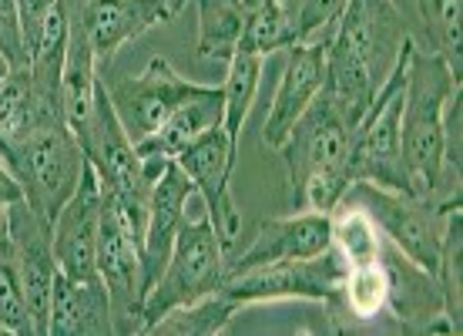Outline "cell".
Returning a JSON list of instances; mask_svg holds the SVG:
<instances>
[{"instance_id":"5bb4252c","label":"cell","mask_w":463,"mask_h":336,"mask_svg":"<svg viewBox=\"0 0 463 336\" xmlns=\"http://www.w3.org/2000/svg\"><path fill=\"white\" fill-rule=\"evenodd\" d=\"M98 229H101V182L88 162L74 196L61 206L58 219L51 222L54 259L64 276L98 279Z\"/></svg>"},{"instance_id":"603a6c76","label":"cell","mask_w":463,"mask_h":336,"mask_svg":"<svg viewBox=\"0 0 463 336\" xmlns=\"http://www.w3.org/2000/svg\"><path fill=\"white\" fill-rule=\"evenodd\" d=\"M198 7V58L229 61L239 51L249 0H195Z\"/></svg>"},{"instance_id":"f1b7e54d","label":"cell","mask_w":463,"mask_h":336,"mask_svg":"<svg viewBox=\"0 0 463 336\" xmlns=\"http://www.w3.org/2000/svg\"><path fill=\"white\" fill-rule=\"evenodd\" d=\"M0 326L11 336H37L34 316L27 310L21 269L14 259L11 239L0 245Z\"/></svg>"},{"instance_id":"484cf974","label":"cell","mask_w":463,"mask_h":336,"mask_svg":"<svg viewBox=\"0 0 463 336\" xmlns=\"http://www.w3.org/2000/svg\"><path fill=\"white\" fill-rule=\"evenodd\" d=\"M386 273L380 263L370 266H349L339 286V300L329 310L333 316H349L359 323H370L386 310Z\"/></svg>"},{"instance_id":"4dcf8cb0","label":"cell","mask_w":463,"mask_h":336,"mask_svg":"<svg viewBox=\"0 0 463 336\" xmlns=\"http://www.w3.org/2000/svg\"><path fill=\"white\" fill-rule=\"evenodd\" d=\"M0 27L7 31L14 44L24 51V41H21V14H17V0H0ZM27 61V58H24Z\"/></svg>"},{"instance_id":"d6a6232c","label":"cell","mask_w":463,"mask_h":336,"mask_svg":"<svg viewBox=\"0 0 463 336\" xmlns=\"http://www.w3.org/2000/svg\"><path fill=\"white\" fill-rule=\"evenodd\" d=\"M7 229H11V222H7V206H0V245L7 243Z\"/></svg>"},{"instance_id":"836d02e7","label":"cell","mask_w":463,"mask_h":336,"mask_svg":"<svg viewBox=\"0 0 463 336\" xmlns=\"http://www.w3.org/2000/svg\"><path fill=\"white\" fill-rule=\"evenodd\" d=\"M188 7V0H168V11H172V17L175 14H182Z\"/></svg>"},{"instance_id":"8fae6325","label":"cell","mask_w":463,"mask_h":336,"mask_svg":"<svg viewBox=\"0 0 463 336\" xmlns=\"http://www.w3.org/2000/svg\"><path fill=\"white\" fill-rule=\"evenodd\" d=\"M175 162L192 178L195 196H202L205 216L212 219L215 235L229 253L242 229V212H239V202L232 198V172L239 162V151L229 145V135L222 131V125H215L205 135H198L195 141H188L185 149L175 155Z\"/></svg>"},{"instance_id":"7a4b0ae2","label":"cell","mask_w":463,"mask_h":336,"mask_svg":"<svg viewBox=\"0 0 463 336\" xmlns=\"http://www.w3.org/2000/svg\"><path fill=\"white\" fill-rule=\"evenodd\" d=\"M460 94V71H453L443 54L410 47L403 82V111H400V151L417 196L443 198L457 196L450 186V131L447 108Z\"/></svg>"},{"instance_id":"277c9868","label":"cell","mask_w":463,"mask_h":336,"mask_svg":"<svg viewBox=\"0 0 463 336\" xmlns=\"http://www.w3.org/2000/svg\"><path fill=\"white\" fill-rule=\"evenodd\" d=\"M343 202L363 206L386 243L400 249L410 263H417L420 269L437 276L443 243H447V226L460 212V192L443 198H423L390 192V188L370 186V182H353Z\"/></svg>"},{"instance_id":"7c38bea8","label":"cell","mask_w":463,"mask_h":336,"mask_svg":"<svg viewBox=\"0 0 463 336\" xmlns=\"http://www.w3.org/2000/svg\"><path fill=\"white\" fill-rule=\"evenodd\" d=\"M336 27V24H333ZM333 27L329 31H319L309 41H296L286 58V68H282V78H279L276 98L269 105L266 125H262V145L272 151L282 149V141L289 139L292 125L299 121V115L316 101V94L323 91L326 84V51H329V37H333Z\"/></svg>"},{"instance_id":"6da1fadb","label":"cell","mask_w":463,"mask_h":336,"mask_svg":"<svg viewBox=\"0 0 463 336\" xmlns=\"http://www.w3.org/2000/svg\"><path fill=\"white\" fill-rule=\"evenodd\" d=\"M410 47L413 37L393 0H346L326 51L323 94L349 128L370 111Z\"/></svg>"},{"instance_id":"44dd1931","label":"cell","mask_w":463,"mask_h":336,"mask_svg":"<svg viewBox=\"0 0 463 336\" xmlns=\"http://www.w3.org/2000/svg\"><path fill=\"white\" fill-rule=\"evenodd\" d=\"M98 88H101L98 58H94L91 41L84 34V27L71 14L68 54H64V71H61V111H64V121H68V128L78 139L88 131Z\"/></svg>"},{"instance_id":"8992f818","label":"cell","mask_w":463,"mask_h":336,"mask_svg":"<svg viewBox=\"0 0 463 336\" xmlns=\"http://www.w3.org/2000/svg\"><path fill=\"white\" fill-rule=\"evenodd\" d=\"M225 263H229L225 259V245L215 235V226H212L209 216L182 222L162 276L155 279V286L148 290L145 330L141 333H148L151 326L165 320L172 310L192 306V302L219 293L222 283H225Z\"/></svg>"},{"instance_id":"52a82bcc","label":"cell","mask_w":463,"mask_h":336,"mask_svg":"<svg viewBox=\"0 0 463 336\" xmlns=\"http://www.w3.org/2000/svg\"><path fill=\"white\" fill-rule=\"evenodd\" d=\"M406 58H410V51L396 64L390 82L383 84V91L376 94L373 108L353 128V139H349V175H353V182H370V186L390 188V192L417 196L413 178H410L403 165V151H400Z\"/></svg>"},{"instance_id":"4316f807","label":"cell","mask_w":463,"mask_h":336,"mask_svg":"<svg viewBox=\"0 0 463 336\" xmlns=\"http://www.w3.org/2000/svg\"><path fill=\"white\" fill-rule=\"evenodd\" d=\"M239 306L225 296V293H212L205 300L192 302V306H182V310H172V313L158 320L148 333H165V336H215L222 333L225 326L235 320Z\"/></svg>"},{"instance_id":"2e32d148","label":"cell","mask_w":463,"mask_h":336,"mask_svg":"<svg viewBox=\"0 0 463 336\" xmlns=\"http://www.w3.org/2000/svg\"><path fill=\"white\" fill-rule=\"evenodd\" d=\"M329 245H333V219L326 212L299 209L286 219L262 222L249 249L225 263V276L255 266L289 263V259H313V255H323Z\"/></svg>"},{"instance_id":"7402d4cb","label":"cell","mask_w":463,"mask_h":336,"mask_svg":"<svg viewBox=\"0 0 463 336\" xmlns=\"http://www.w3.org/2000/svg\"><path fill=\"white\" fill-rule=\"evenodd\" d=\"M296 44V7L292 0H249L239 51L269 58Z\"/></svg>"},{"instance_id":"e575fe53","label":"cell","mask_w":463,"mask_h":336,"mask_svg":"<svg viewBox=\"0 0 463 336\" xmlns=\"http://www.w3.org/2000/svg\"><path fill=\"white\" fill-rule=\"evenodd\" d=\"M14 64L7 58H4V54H0V84H4V78H7V71H11Z\"/></svg>"},{"instance_id":"5b68a950","label":"cell","mask_w":463,"mask_h":336,"mask_svg":"<svg viewBox=\"0 0 463 336\" xmlns=\"http://www.w3.org/2000/svg\"><path fill=\"white\" fill-rule=\"evenodd\" d=\"M84 149L78 135L68 128L64 115L44 118L41 125L24 139V145L11 155L7 168L21 182L24 202L44 216L47 222L58 219L61 206L74 196L84 175Z\"/></svg>"},{"instance_id":"4fadbf2b","label":"cell","mask_w":463,"mask_h":336,"mask_svg":"<svg viewBox=\"0 0 463 336\" xmlns=\"http://www.w3.org/2000/svg\"><path fill=\"white\" fill-rule=\"evenodd\" d=\"M7 239L14 245V259L21 269L24 296L27 310L34 316L37 336H47V310H51V290L58 276V259H54V232L44 216H37L24 198L7 206Z\"/></svg>"},{"instance_id":"d4e9b609","label":"cell","mask_w":463,"mask_h":336,"mask_svg":"<svg viewBox=\"0 0 463 336\" xmlns=\"http://www.w3.org/2000/svg\"><path fill=\"white\" fill-rule=\"evenodd\" d=\"M329 219H333V249L346 263V269L380 263L383 232L376 229V222L370 219V212L363 206L339 202L336 209L329 212Z\"/></svg>"},{"instance_id":"ffe728a7","label":"cell","mask_w":463,"mask_h":336,"mask_svg":"<svg viewBox=\"0 0 463 336\" xmlns=\"http://www.w3.org/2000/svg\"><path fill=\"white\" fill-rule=\"evenodd\" d=\"M222 108H225V94L222 84H202L198 94H192L185 105H178L172 118L165 121L158 131H151L148 139H141L135 149L145 162H175V155L185 149L188 141L205 135L209 128L222 125Z\"/></svg>"},{"instance_id":"cb8c5ba5","label":"cell","mask_w":463,"mask_h":336,"mask_svg":"<svg viewBox=\"0 0 463 336\" xmlns=\"http://www.w3.org/2000/svg\"><path fill=\"white\" fill-rule=\"evenodd\" d=\"M225 64H229V74H225V84H222V94H225L222 131L229 135L232 149L239 151L245 118H249V111H252L255 91H259V82H262V58H259V54L235 51Z\"/></svg>"},{"instance_id":"ac0fdd59","label":"cell","mask_w":463,"mask_h":336,"mask_svg":"<svg viewBox=\"0 0 463 336\" xmlns=\"http://www.w3.org/2000/svg\"><path fill=\"white\" fill-rule=\"evenodd\" d=\"M195 196V186L178 162H168L162 175L151 186L148 202V222H145V235H141V259H145V276H148V290L155 279L162 276L165 263L172 255L175 235L188 219V198Z\"/></svg>"},{"instance_id":"30bf717a","label":"cell","mask_w":463,"mask_h":336,"mask_svg":"<svg viewBox=\"0 0 463 336\" xmlns=\"http://www.w3.org/2000/svg\"><path fill=\"white\" fill-rule=\"evenodd\" d=\"M101 82H105L118 121L125 125L128 139L135 145L141 139H148L151 131H158L172 118L175 108L185 105L202 88V84L182 78L165 58H151L145 71L135 78H111V82L101 78Z\"/></svg>"},{"instance_id":"3957f363","label":"cell","mask_w":463,"mask_h":336,"mask_svg":"<svg viewBox=\"0 0 463 336\" xmlns=\"http://www.w3.org/2000/svg\"><path fill=\"white\" fill-rule=\"evenodd\" d=\"M349 139H353L349 121L319 91L279 149L286 172H289L292 202L299 209H316L329 216L343 202L346 188L353 186Z\"/></svg>"},{"instance_id":"d6986e66","label":"cell","mask_w":463,"mask_h":336,"mask_svg":"<svg viewBox=\"0 0 463 336\" xmlns=\"http://www.w3.org/2000/svg\"><path fill=\"white\" fill-rule=\"evenodd\" d=\"M115 333L111 300L101 279H71L58 269L51 310H47V336H108Z\"/></svg>"},{"instance_id":"ba28073f","label":"cell","mask_w":463,"mask_h":336,"mask_svg":"<svg viewBox=\"0 0 463 336\" xmlns=\"http://www.w3.org/2000/svg\"><path fill=\"white\" fill-rule=\"evenodd\" d=\"M343 276H346V263L329 245L323 255H313V259H289V263H272V266H255V269H245V273H232L222 283V293L239 310L255 306V302H279V300L326 302L333 310L339 300Z\"/></svg>"},{"instance_id":"83f0119b","label":"cell","mask_w":463,"mask_h":336,"mask_svg":"<svg viewBox=\"0 0 463 336\" xmlns=\"http://www.w3.org/2000/svg\"><path fill=\"white\" fill-rule=\"evenodd\" d=\"M420 17L427 24V34L433 41L430 51H437L447 58L453 71H460L463 64V37H460V21H463V0H417Z\"/></svg>"},{"instance_id":"e0dca14e","label":"cell","mask_w":463,"mask_h":336,"mask_svg":"<svg viewBox=\"0 0 463 336\" xmlns=\"http://www.w3.org/2000/svg\"><path fill=\"white\" fill-rule=\"evenodd\" d=\"M380 266L386 273V310L410 330H447L457 333L447 320V306H443V290L437 276L410 263L400 249L383 239Z\"/></svg>"},{"instance_id":"9a60e30c","label":"cell","mask_w":463,"mask_h":336,"mask_svg":"<svg viewBox=\"0 0 463 336\" xmlns=\"http://www.w3.org/2000/svg\"><path fill=\"white\" fill-rule=\"evenodd\" d=\"M71 14L91 41L98 68H108L128 41L172 21L168 0H71Z\"/></svg>"},{"instance_id":"1f68e13d","label":"cell","mask_w":463,"mask_h":336,"mask_svg":"<svg viewBox=\"0 0 463 336\" xmlns=\"http://www.w3.org/2000/svg\"><path fill=\"white\" fill-rule=\"evenodd\" d=\"M0 54L11 61V64H24V51L14 44L11 37H7V31H4V27H0Z\"/></svg>"},{"instance_id":"f546056e","label":"cell","mask_w":463,"mask_h":336,"mask_svg":"<svg viewBox=\"0 0 463 336\" xmlns=\"http://www.w3.org/2000/svg\"><path fill=\"white\" fill-rule=\"evenodd\" d=\"M346 0H299L296 7V41H309L319 31H329L343 14Z\"/></svg>"},{"instance_id":"9c48e42d","label":"cell","mask_w":463,"mask_h":336,"mask_svg":"<svg viewBox=\"0 0 463 336\" xmlns=\"http://www.w3.org/2000/svg\"><path fill=\"white\" fill-rule=\"evenodd\" d=\"M98 279L105 283L108 300H111L115 333H141L145 330V300H148L141 243L105 192H101V229H98Z\"/></svg>"}]
</instances>
